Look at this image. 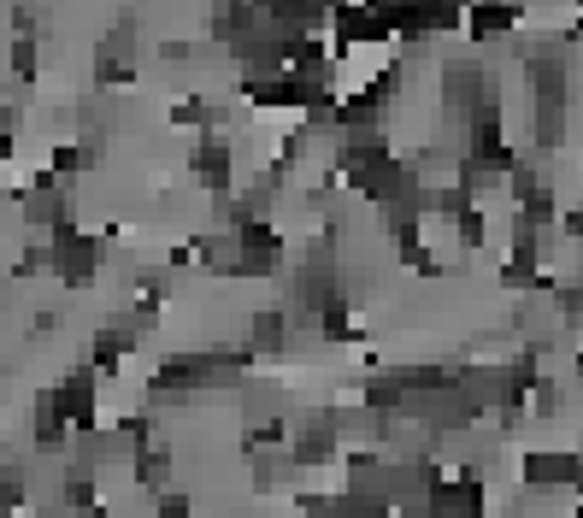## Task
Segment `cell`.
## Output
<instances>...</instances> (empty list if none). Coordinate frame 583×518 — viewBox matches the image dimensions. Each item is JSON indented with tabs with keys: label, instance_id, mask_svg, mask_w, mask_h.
<instances>
[{
	"label": "cell",
	"instance_id": "1",
	"mask_svg": "<svg viewBox=\"0 0 583 518\" xmlns=\"http://www.w3.org/2000/svg\"><path fill=\"white\" fill-rule=\"evenodd\" d=\"M95 259H100L95 236H83L77 224L54 230V271H60V283H89L95 278Z\"/></svg>",
	"mask_w": 583,
	"mask_h": 518
},
{
	"label": "cell",
	"instance_id": "2",
	"mask_svg": "<svg viewBox=\"0 0 583 518\" xmlns=\"http://www.w3.org/2000/svg\"><path fill=\"white\" fill-rule=\"evenodd\" d=\"M95 384H100V377H95L89 366H77L72 377H60V389H47V395H54V407H60V419H65V424L95 430Z\"/></svg>",
	"mask_w": 583,
	"mask_h": 518
},
{
	"label": "cell",
	"instance_id": "3",
	"mask_svg": "<svg viewBox=\"0 0 583 518\" xmlns=\"http://www.w3.org/2000/svg\"><path fill=\"white\" fill-rule=\"evenodd\" d=\"M431 518H484V483H477V477L436 483V495H431Z\"/></svg>",
	"mask_w": 583,
	"mask_h": 518
},
{
	"label": "cell",
	"instance_id": "4",
	"mask_svg": "<svg viewBox=\"0 0 583 518\" xmlns=\"http://www.w3.org/2000/svg\"><path fill=\"white\" fill-rule=\"evenodd\" d=\"M130 47H136V30L130 24H112L107 36H100V47H95V77L100 83H130Z\"/></svg>",
	"mask_w": 583,
	"mask_h": 518
},
{
	"label": "cell",
	"instance_id": "5",
	"mask_svg": "<svg viewBox=\"0 0 583 518\" xmlns=\"http://www.w3.org/2000/svg\"><path fill=\"white\" fill-rule=\"evenodd\" d=\"M188 171H195L213 195H225V188H230V148L225 142H201L195 153H188Z\"/></svg>",
	"mask_w": 583,
	"mask_h": 518
},
{
	"label": "cell",
	"instance_id": "6",
	"mask_svg": "<svg viewBox=\"0 0 583 518\" xmlns=\"http://www.w3.org/2000/svg\"><path fill=\"white\" fill-rule=\"evenodd\" d=\"M130 331L118 324V331H100L95 342H89V371L95 377H118V366H125V354H130Z\"/></svg>",
	"mask_w": 583,
	"mask_h": 518
},
{
	"label": "cell",
	"instance_id": "7",
	"mask_svg": "<svg viewBox=\"0 0 583 518\" xmlns=\"http://www.w3.org/2000/svg\"><path fill=\"white\" fill-rule=\"evenodd\" d=\"M283 336H289V313H278V306H266V313H253L248 324V354H283Z\"/></svg>",
	"mask_w": 583,
	"mask_h": 518
},
{
	"label": "cell",
	"instance_id": "8",
	"mask_svg": "<svg viewBox=\"0 0 583 518\" xmlns=\"http://www.w3.org/2000/svg\"><path fill=\"white\" fill-rule=\"evenodd\" d=\"M130 477L142 495H165V477H171V454L165 447H142V454H130Z\"/></svg>",
	"mask_w": 583,
	"mask_h": 518
},
{
	"label": "cell",
	"instance_id": "9",
	"mask_svg": "<svg viewBox=\"0 0 583 518\" xmlns=\"http://www.w3.org/2000/svg\"><path fill=\"white\" fill-rule=\"evenodd\" d=\"M466 19H472V36H507V30L519 24L525 12H519V7H472Z\"/></svg>",
	"mask_w": 583,
	"mask_h": 518
},
{
	"label": "cell",
	"instance_id": "10",
	"mask_svg": "<svg viewBox=\"0 0 583 518\" xmlns=\"http://www.w3.org/2000/svg\"><path fill=\"white\" fill-rule=\"evenodd\" d=\"M65 507L95 512V472H65Z\"/></svg>",
	"mask_w": 583,
	"mask_h": 518
},
{
	"label": "cell",
	"instance_id": "11",
	"mask_svg": "<svg viewBox=\"0 0 583 518\" xmlns=\"http://www.w3.org/2000/svg\"><path fill=\"white\" fill-rule=\"evenodd\" d=\"M47 171H54V177H77V171H89V148H77V142L54 148V160H47Z\"/></svg>",
	"mask_w": 583,
	"mask_h": 518
},
{
	"label": "cell",
	"instance_id": "12",
	"mask_svg": "<svg viewBox=\"0 0 583 518\" xmlns=\"http://www.w3.org/2000/svg\"><path fill=\"white\" fill-rule=\"evenodd\" d=\"M213 118H218V107H213V100H177V112H171V125H183V130H207L213 125Z\"/></svg>",
	"mask_w": 583,
	"mask_h": 518
},
{
	"label": "cell",
	"instance_id": "13",
	"mask_svg": "<svg viewBox=\"0 0 583 518\" xmlns=\"http://www.w3.org/2000/svg\"><path fill=\"white\" fill-rule=\"evenodd\" d=\"M319 324H324V336H331V342H342V336H348L354 331V319H348V301H331V306H324V313H319Z\"/></svg>",
	"mask_w": 583,
	"mask_h": 518
},
{
	"label": "cell",
	"instance_id": "14",
	"mask_svg": "<svg viewBox=\"0 0 583 518\" xmlns=\"http://www.w3.org/2000/svg\"><path fill=\"white\" fill-rule=\"evenodd\" d=\"M484 236H489V224H484V206H472V213L460 218V241H466V248H484Z\"/></svg>",
	"mask_w": 583,
	"mask_h": 518
},
{
	"label": "cell",
	"instance_id": "15",
	"mask_svg": "<svg viewBox=\"0 0 583 518\" xmlns=\"http://www.w3.org/2000/svg\"><path fill=\"white\" fill-rule=\"evenodd\" d=\"M153 518H195V512H188V495L165 489V495H153Z\"/></svg>",
	"mask_w": 583,
	"mask_h": 518
},
{
	"label": "cell",
	"instance_id": "16",
	"mask_svg": "<svg viewBox=\"0 0 583 518\" xmlns=\"http://www.w3.org/2000/svg\"><path fill=\"white\" fill-rule=\"evenodd\" d=\"M12 72H19L24 83L36 77V36H19V47H12Z\"/></svg>",
	"mask_w": 583,
	"mask_h": 518
},
{
	"label": "cell",
	"instance_id": "17",
	"mask_svg": "<svg viewBox=\"0 0 583 518\" xmlns=\"http://www.w3.org/2000/svg\"><path fill=\"white\" fill-rule=\"evenodd\" d=\"M560 230H565V236H583V206H572V213L560 218Z\"/></svg>",
	"mask_w": 583,
	"mask_h": 518
}]
</instances>
